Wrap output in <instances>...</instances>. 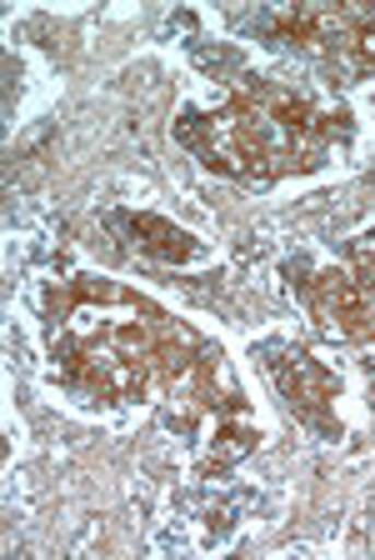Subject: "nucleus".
<instances>
[{
    "mask_svg": "<svg viewBox=\"0 0 375 560\" xmlns=\"http://www.w3.org/2000/svg\"><path fill=\"white\" fill-rule=\"evenodd\" d=\"M260 355H266V371H270V381H276V390L285 396V406H291L310 431L336 435L340 431L336 425V390H340L336 375L320 361H310L301 346H291V340H270V346H260Z\"/></svg>",
    "mask_w": 375,
    "mask_h": 560,
    "instance_id": "obj_1",
    "label": "nucleus"
},
{
    "mask_svg": "<svg viewBox=\"0 0 375 560\" xmlns=\"http://www.w3.org/2000/svg\"><path fill=\"white\" fill-rule=\"evenodd\" d=\"M110 225L120 231V241L130 245V250H141V256L151 260H165V266H190V260L200 256V245L196 235H186L180 225L161 221V215H136V210H116L110 215Z\"/></svg>",
    "mask_w": 375,
    "mask_h": 560,
    "instance_id": "obj_2",
    "label": "nucleus"
},
{
    "mask_svg": "<svg viewBox=\"0 0 375 560\" xmlns=\"http://www.w3.org/2000/svg\"><path fill=\"white\" fill-rule=\"evenodd\" d=\"M260 431L246 420V410H225V416H215V431L211 441H206V455H200V476H221V470H231L235 460H246L250 451H256Z\"/></svg>",
    "mask_w": 375,
    "mask_h": 560,
    "instance_id": "obj_3",
    "label": "nucleus"
}]
</instances>
